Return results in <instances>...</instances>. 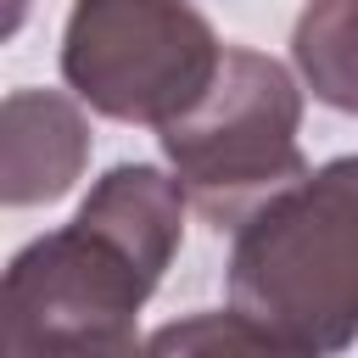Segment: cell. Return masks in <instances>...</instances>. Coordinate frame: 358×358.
Instances as JSON below:
<instances>
[{
  "mask_svg": "<svg viewBox=\"0 0 358 358\" xmlns=\"http://www.w3.org/2000/svg\"><path fill=\"white\" fill-rule=\"evenodd\" d=\"M185 235V190L151 162H117L95 179L78 218L28 241L0 280V347L129 352L145 296L162 285Z\"/></svg>",
  "mask_w": 358,
  "mask_h": 358,
  "instance_id": "cell-1",
  "label": "cell"
},
{
  "mask_svg": "<svg viewBox=\"0 0 358 358\" xmlns=\"http://www.w3.org/2000/svg\"><path fill=\"white\" fill-rule=\"evenodd\" d=\"M229 308L274 352H341L358 341V157L308 168L235 224Z\"/></svg>",
  "mask_w": 358,
  "mask_h": 358,
  "instance_id": "cell-2",
  "label": "cell"
},
{
  "mask_svg": "<svg viewBox=\"0 0 358 358\" xmlns=\"http://www.w3.org/2000/svg\"><path fill=\"white\" fill-rule=\"evenodd\" d=\"M296 129H302L296 78L274 56L224 45V67L207 84V95L173 123H162V157L185 201L213 229H235L274 190L308 173Z\"/></svg>",
  "mask_w": 358,
  "mask_h": 358,
  "instance_id": "cell-3",
  "label": "cell"
},
{
  "mask_svg": "<svg viewBox=\"0 0 358 358\" xmlns=\"http://www.w3.org/2000/svg\"><path fill=\"white\" fill-rule=\"evenodd\" d=\"M224 67L213 22L190 0H73L62 34L67 90L117 123H173Z\"/></svg>",
  "mask_w": 358,
  "mask_h": 358,
  "instance_id": "cell-4",
  "label": "cell"
},
{
  "mask_svg": "<svg viewBox=\"0 0 358 358\" xmlns=\"http://www.w3.org/2000/svg\"><path fill=\"white\" fill-rule=\"evenodd\" d=\"M90 162V123L56 90H11L0 106V201L39 207L73 190Z\"/></svg>",
  "mask_w": 358,
  "mask_h": 358,
  "instance_id": "cell-5",
  "label": "cell"
},
{
  "mask_svg": "<svg viewBox=\"0 0 358 358\" xmlns=\"http://www.w3.org/2000/svg\"><path fill=\"white\" fill-rule=\"evenodd\" d=\"M291 62L313 101L358 112V0H308L291 34Z\"/></svg>",
  "mask_w": 358,
  "mask_h": 358,
  "instance_id": "cell-6",
  "label": "cell"
},
{
  "mask_svg": "<svg viewBox=\"0 0 358 358\" xmlns=\"http://www.w3.org/2000/svg\"><path fill=\"white\" fill-rule=\"evenodd\" d=\"M157 352H213V347H246V352H274L257 324H246L235 308L229 313H196L190 324H168L151 336Z\"/></svg>",
  "mask_w": 358,
  "mask_h": 358,
  "instance_id": "cell-7",
  "label": "cell"
},
{
  "mask_svg": "<svg viewBox=\"0 0 358 358\" xmlns=\"http://www.w3.org/2000/svg\"><path fill=\"white\" fill-rule=\"evenodd\" d=\"M22 11H28V0H6V34H17V22H22Z\"/></svg>",
  "mask_w": 358,
  "mask_h": 358,
  "instance_id": "cell-8",
  "label": "cell"
}]
</instances>
